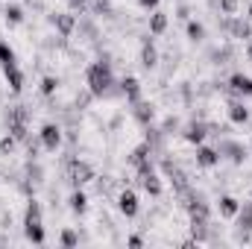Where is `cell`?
Segmentation results:
<instances>
[{
  "label": "cell",
  "instance_id": "cell-25",
  "mask_svg": "<svg viewBox=\"0 0 252 249\" xmlns=\"http://www.w3.org/2000/svg\"><path fill=\"white\" fill-rule=\"evenodd\" d=\"M56 88H59V79H56V76H44V79H41V94H44V97L56 94Z\"/></svg>",
  "mask_w": 252,
  "mask_h": 249
},
{
  "label": "cell",
  "instance_id": "cell-15",
  "mask_svg": "<svg viewBox=\"0 0 252 249\" xmlns=\"http://www.w3.org/2000/svg\"><path fill=\"white\" fill-rule=\"evenodd\" d=\"M229 121L232 124H250V106H244V100H232L229 103Z\"/></svg>",
  "mask_w": 252,
  "mask_h": 249
},
{
  "label": "cell",
  "instance_id": "cell-27",
  "mask_svg": "<svg viewBox=\"0 0 252 249\" xmlns=\"http://www.w3.org/2000/svg\"><path fill=\"white\" fill-rule=\"evenodd\" d=\"M15 144H18V138H15V135H6V138H0V153H3V156L15 153Z\"/></svg>",
  "mask_w": 252,
  "mask_h": 249
},
{
  "label": "cell",
  "instance_id": "cell-16",
  "mask_svg": "<svg viewBox=\"0 0 252 249\" xmlns=\"http://www.w3.org/2000/svg\"><path fill=\"white\" fill-rule=\"evenodd\" d=\"M235 220H238V232H252V199L238 208Z\"/></svg>",
  "mask_w": 252,
  "mask_h": 249
},
{
  "label": "cell",
  "instance_id": "cell-33",
  "mask_svg": "<svg viewBox=\"0 0 252 249\" xmlns=\"http://www.w3.org/2000/svg\"><path fill=\"white\" fill-rule=\"evenodd\" d=\"M67 3H70L73 9H82V6H85V0H67Z\"/></svg>",
  "mask_w": 252,
  "mask_h": 249
},
{
  "label": "cell",
  "instance_id": "cell-14",
  "mask_svg": "<svg viewBox=\"0 0 252 249\" xmlns=\"http://www.w3.org/2000/svg\"><path fill=\"white\" fill-rule=\"evenodd\" d=\"M217 161H220L217 147H202L199 144V150H196V167H214Z\"/></svg>",
  "mask_w": 252,
  "mask_h": 249
},
{
  "label": "cell",
  "instance_id": "cell-26",
  "mask_svg": "<svg viewBox=\"0 0 252 249\" xmlns=\"http://www.w3.org/2000/svg\"><path fill=\"white\" fill-rule=\"evenodd\" d=\"M188 38H190V41H202V38H205V30H202V24L190 21V24H188Z\"/></svg>",
  "mask_w": 252,
  "mask_h": 249
},
{
  "label": "cell",
  "instance_id": "cell-28",
  "mask_svg": "<svg viewBox=\"0 0 252 249\" xmlns=\"http://www.w3.org/2000/svg\"><path fill=\"white\" fill-rule=\"evenodd\" d=\"M41 176H44V173H41V167H38V164H30V170H27V179H30L32 185H38V182H41Z\"/></svg>",
  "mask_w": 252,
  "mask_h": 249
},
{
  "label": "cell",
  "instance_id": "cell-9",
  "mask_svg": "<svg viewBox=\"0 0 252 249\" xmlns=\"http://www.w3.org/2000/svg\"><path fill=\"white\" fill-rule=\"evenodd\" d=\"M118 208H121V214L124 217H135L138 214V196H135V190H118Z\"/></svg>",
  "mask_w": 252,
  "mask_h": 249
},
{
  "label": "cell",
  "instance_id": "cell-21",
  "mask_svg": "<svg viewBox=\"0 0 252 249\" xmlns=\"http://www.w3.org/2000/svg\"><path fill=\"white\" fill-rule=\"evenodd\" d=\"M164 30H167V15L164 12H153L150 15V32L153 35H161Z\"/></svg>",
  "mask_w": 252,
  "mask_h": 249
},
{
  "label": "cell",
  "instance_id": "cell-4",
  "mask_svg": "<svg viewBox=\"0 0 252 249\" xmlns=\"http://www.w3.org/2000/svg\"><path fill=\"white\" fill-rule=\"evenodd\" d=\"M138 185L144 187L150 196H161V179H158V173H156V167H153V161L150 164H144V167H138Z\"/></svg>",
  "mask_w": 252,
  "mask_h": 249
},
{
  "label": "cell",
  "instance_id": "cell-22",
  "mask_svg": "<svg viewBox=\"0 0 252 249\" xmlns=\"http://www.w3.org/2000/svg\"><path fill=\"white\" fill-rule=\"evenodd\" d=\"M15 62V53H12V47L6 44V41H0V67H12Z\"/></svg>",
  "mask_w": 252,
  "mask_h": 249
},
{
  "label": "cell",
  "instance_id": "cell-12",
  "mask_svg": "<svg viewBox=\"0 0 252 249\" xmlns=\"http://www.w3.org/2000/svg\"><path fill=\"white\" fill-rule=\"evenodd\" d=\"M118 85H121V94H124L126 100H129V106L141 100V82H138L135 76H124V79H121Z\"/></svg>",
  "mask_w": 252,
  "mask_h": 249
},
{
  "label": "cell",
  "instance_id": "cell-13",
  "mask_svg": "<svg viewBox=\"0 0 252 249\" xmlns=\"http://www.w3.org/2000/svg\"><path fill=\"white\" fill-rule=\"evenodd\" d=\"M150 156H153V147L144 141V144H138L135 150H132V156H129V164L138 170V167H144V164H150Z\"/></svg>",
  "mask_w": 252,
  "mask_h": 249
},
{
  "label": "cell",
  "instance_id": "cell-11",
  "mask_svg": "<svg viewBox=\"0 0 252 249\" xmlns=\"http://www.w3.org/2000/svg\"><path fill=\"white\" fill-rule=\"evenodd\" d=\"M141 64H144L147 70L158 64V53H156V47H153V32L141 38Z\"/></svg>",
  "mask_w": 252,
  "mask_h": 249
},
{
  "label": "cell",
  "instance_id": "cell-8",
  "mask_svg": "<svg viewBox=\"0 0 252 249\" xmlns=\"http://www.w3.org/2000/svg\"><path fill=\"white\" fill-rule=\"evenodd\" d=\"M50 24L59 30V35L70 38L73 30H76V15H70V12H56V15H50Z\"/></svg>",
  "mask_w": 252,
  "mask_h": 249
},
{
  "label": "cell",
  "instance_id": "cell-2",
  "mask_svg": "<svg viewBox=\"0 0 252 249\" xmlns=\"http://www.w3.org/2000/svg\"><path fill=\"white\" fill-rule=\"evenodd\" d=\"M24 235L32 244H44V226H41V202L30 199L27 205V217H24Z\"/></svg>",
  "mask_w": 252,
  "mask_h": 249
},
{
  "label": "cell",
  "instance_id": "cell-32",
  "mask_svg": "<svg viewBox=\"0 0 252 249\" xmlns=\"http://www.w3.org/2000/svg\"><path fill=\"white\" fill-rule=\"evenodd\" d=\"M138 3H141L144 9H156V6H158V0H138Z\"/></svg>",
  "mask_w": 252,
  "mask_h": 249
},
{
  "label": "cell",
  "instance_id": "cell-19",
  "mask_svg": "<svg viewBox=\"0 0 252 249\" xmlns=\"http://www.w3.org/2000/svg\"><path fill=\"white\" fill-rule=\"evenodd\" d=\"M67 202H70V211H73V214H85V211H88V196H85L79 187L70 193V199H67Z\"/></svg>",
  "mask_w": 252,
  "mask_h": 249
},
{
  "label": "cell",
  "instance_id": "cell-37",
  "mask_svg": "<svg viewBox=\"0 0 252 249\" xmlns=\"http://www.w3.org/2000/svg\"><path fill=\"white\" fill-rule=\"evenodd\" d=\"M250 199H252V187H250Z\"/></svg>",
  "mask_w": 252,
  "mask_h": 249
},
{
  "label": "cell",
  "instance_id": "cell-20",
  "mask_svg": "<svg viewBox=\"0 0 252 249\" xmlns=\"http://www.w3.org/2000/svg\"><path fill=\"white\" fill-rule=\"evenodd\" d=\"M238 208H241V202H238L235 196H220V217L232 220V217L238 214Z\"/></svg>",
  "mask_w": 252,
  "mask_h": 249
},
{
  "label": "cell",
  "instance_id": "cell-31",
  "mask_svg": "<svg viewBox=\"0 0 252 249\" xmlns=\"http://www.w3.org/2000/svg\"><path fill=\"white\" fill-rule=\"evenodd\" d=\"M126 244H129V247H144V238H138V235H132V238H129V241H126Z\"/></svg>",
  "mask_w": 252,
  "mask_h": 249
},
{
  "label": "cell",
  "instance_id": "cell-30",
  "mask_svg": "<svg viewBox=\"0 0 252 249\" xmlns=\"http://www.w3.org/2000/svg\"><path fill=\"white\" fill-rule=\"evenodd\" d=\"M91 97H94L91 91H82V94H76V109H85V106L91 103Z\"/></svg>",
  "mask_w": 252,
  "mask_h": 249
},
{
  "label": "cell",
  "instance_id": "cell-24",
  "mask_svg": "<svg viewBox=\"0 0 252 249\" xmlns=\"http://www.w3.org/2000/svg\"><path fill=\"white\" fill-rule=\"evenodd\" d=\"M3 15H6L9 24H21V21H24V9H21V6H6Z\"/></svg>",
  "mask_w": 252,
  "mask_h": 249
},
{
  "label": "cell",
  "instance_id": "cell-3",
  "mask_svg": "<svg viewBox=\"0 0 252 249\" xmlns=\"http://www.w3.org/2000/svg\"><path fill=\"white\" fill-rule=\"evenodd\" d=\"M64 173H67V182L73 187H82V185H88V182H94L91 164H85V161H79V158H67V161H64Z\"/></svg>",
  "mask_w": 252,
  "mask_h": 249
},
{
  "label": "cell",
  "instance_id": "cell-10",
  "mask_svg": "<svg viewBox=\"0 0 252 249\" xmlns=\"http://www.w3.org/2000/svg\"><path fill=\"white\" fill-rule=\"evenodd\" d=\"M132 118H135L141 126H150L153 121H156V106H153V103L138 100V103H132Z\"/></svg>",
  "mask_w": 252,
  "mask_h": 249
},
{
  "label": "cell",
  "instance_id": "cell-23",
  "mask_svg": "<svg viewBox=\"0 0 252 249\" xmlns=\"http://www.w3.org/2000/svg\"><path fill=\"white\" fill-rule=\"evenodd\" d=\"M59 244H62L64 249H73L76 244H79V235H76L73 229H64L62 235H59Z\"/></svg>",
  "mask_w": 252,
  "mask_h": 249
},
{
  "label": "cell",
  "instance_id": "cell-36",
  "mask_svg": "<svg viewBox=\"0 0 252 249\" xmlns=\"http://www.w3.org/2000/svg\"><path fill=\"white\" fill-rule=\"evenodd\" d=\"M247 12H250V18H252V3H250V9H247Z\"/></svg>",
  "mask_w": 252,
  "mask_h": 249
},
{
  "label": "cell",
  "instance_id": "cell-29",
  "mask_svg": "<svg viewBox=\"0 0 252 249\" xmlns=\"http://www.w3.org/2000/svg\"><path fill=\"white\" fill-rule=\"evenodd\" d=\"M220 12H223V15H235V12H238V0H223V3H220Z\"/></svg>",
  "mask_w": 252,
  "mask_h": 249
},
{
  "label": "cell",
  "instance_id": "cell-17",
  "mask_svg": "<svg viewBox=\"0 0 252 249\" xmlns=\"http://www.w3.org/2000/svg\"><path fill=\"white\" fill-rule=\"evenodd\" d=\"M3 76H6V82H9V88H12V94H18V91L24 88V73H21V67H18V64L3 67Z\"/></svg>",
  "mask_w": 252,
  "mask_h": 249
},
{
  "label": "cell",
  "instance_id": "cell-18",
  "mask_svg": "<svg viewBox=\"0 0 252 249\" xmlns=\"http://www.w3.org/2000/svg\"><path fill=\"white\" fill-rule=\"evenodd\" d=\"M205 135H208V126L205 124H188L185 126V141H188V144H196V147H199V144L205 141Z\"/></svg>",
  "mask_w": 252,
  "mask_h": 249
},
{
  "label": "cell",
  "instance_id": "cell-34",
  "mask_svg": "<svg viewBox=\"0 0 252 249\" xmlns=\"http://www.w3.org/2000/svg\"><path fill=\"white\" fill-rule=\"evenodd\" d=\"M208 3H211V6H220V3H223V0H208Z\"/></svg>",
  "mask_w": 252,
  "mask_h": 249
},
{
  "label": "cell",
  "instance_id": "cell-1",
  "mask_svg": "<svg viewBox=\"0 0 252 249\" xmlns=\"http://www.w3.org/2000/svg\"><path fill=\"white\" fill-rule=\"evenodd\" d=\"M85 85H88V91H91L94 97H118V94H121V85L115 82L112 64L106 62V59L88 64V70H85Z\"/></svg>",
  "mask_w": 252,
  "mask_h": 249
},
{
  "label": "cell",
  "instance_id": "cell-6",
  "mask_svg": "<svg viewBox=\"0 0 252 249\" xmlns=\"http://www.w3.org/2000/svg\"><path fill=\"white\" fill-rule=\"evenodd\" d=\"M38 138H41V147H44L47 153H56L59 144H62V129H59L56 124H47V126H41Z\"/></svg>",
  "mask_w": 252,
  "mask_h": 249
},
{
  "label": "cell",
  "instance_id": "cell-35",
  "mask_svg": "<svg viewBox=\"0 0 252 249\" xmlns=\"http://www.w3.org/2000/svg\"><path fill=\"white\" fill-rule=\"evenodd\" d=\"M247 56H250V59H252V44H250V47H247Z\"/></svg>",
  "mask_w": 252,
  "mask_h": 249
},
{
  "label": "cell",
  "instance_id": "cell-5",
  "mask_svg": "<svg viewBox=\"0 0 252 249\" xmlns=\"http://www.w3.org/2000/svg\"><path fill=\"white\" fill-rule=\"evenodd\" d=\"M217 153H220V158L226 156L229 161H235V164H241L244 158H247V147L244 144H238V141H229V138H223L220 144H217Z\"/></svg>",
  "mask_w": 252,
  "mask_h": 249
},
{
  "label": "cell",
  "instance_id": "cell-7",
  "mask_svg": "<svg viewBox=\"0 0 252 249\" xmlns=\"http://www.w3.org/2000/svg\"><path fill=\"white\" fill-rule=\"evenodd\" d=\"M226 88H229L232 97H250L252 94V79L244 76V73H232L229 82H226Z\"/></svg>",
  "mask_w": 252,
  "mask_h": 249
}]
</instances>
